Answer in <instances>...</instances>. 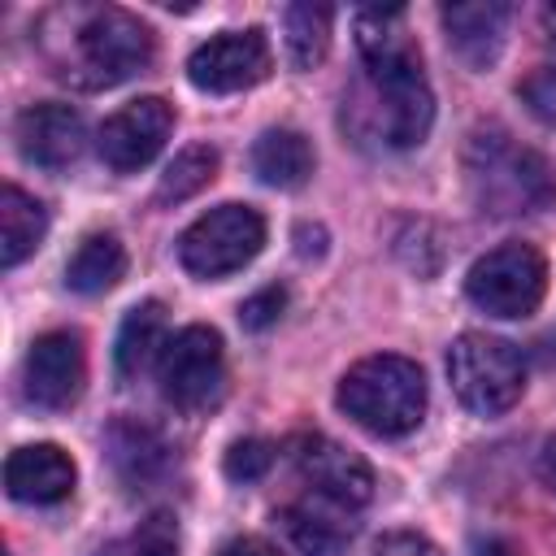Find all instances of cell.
<instances>
[{
  "label": "cell",
  "mask_w": 556,
  "mask_h": 556,
  "mask_svg": "<svg viewBox=\"0 0 556 556\" xmlns=\"http://www.w3.org/2000/svg\"><path fill=\"white\" fill-rule=\"evenodd\" d=\"M404 22V9L356 13V48L365 70L343 96V122L361 139H378L387 148H417L434 126V91L421 70V48Z\"/></svg>",
  "instance_id": "6da1fadb"
},
{
  "label": "cell",
  "mask_w": 556,
  "mask_h": 556,
  "mask_svg": "<svg viewBox=\"0 0 556 556\" xmlns=\"http://www.w3.org/2000/svg\"><path fill=\"white\" fill-rule=\"evenodd\" d=\"M65 56H56V78L100 91V87H117L135 74H143L152 65L156 39L148 30V22H139L135 13L117 9V4H91V9H70L65 13Z\"/></svg>",
  "instance_id": "7a4b0ae2"
},
{
  "label": "cell",
  "mask_w": 556,
  "mask_h": 556,
  "mask_svg": "<svg viewBox=\"0 0 556 556\" xmlns=\"http://www.w3.org/2000/svg\"><path fill=\"white\" fill-rule=\"evenodd\" d=\"M465 182L482 213L517 217L556 200V165L504 130H478L465 148Z\"/></svg>",
  "instance_id": "3957f363"
},
{
  "label": "cell",
  "mask_w": 556,
  "mask_h": 556,
  "mask_svg": "<svg viewBox=\"0 0 556 556\" xmlns=\"http://www.w3.org/2000/svg\"><path fill=\"white\" fill-rule=\"evenodd\" d=\"M334 400L361 430H369L378 439H400L421 426L430 391H426V374L417 361L378 352V356L356 361L339 378Z\"/></svg>",
  "instance_id": "277c9868"
},
{
  "label": "cell",
  "mask_w": 556,
  "mask_h": 556,
  "mask_svg": "<svg viewBox=\"0 0 556 556\" xmlns=\"http://www.w3.org/2000/svg\"><path fill=\"white\" fill-rule=\"evenodd\" d=\"M447 382L469 413L500 417L526 391V361L508 339L465 330L447 348Z\"/></svg>",
  "instance_id": "5b68a950"
},
{
  "label": "cell",
  "mask_w": 556,
  "mask_h": 556,
  "mask_svg": "<svg viewBox=\"0 0 556 556\" xmlns=\"http://www.w3.org/2000/svg\"><path fill=\"white\" fill-rule=\"evenodd\" d=\"M265 248V217L252 204H217L178 235V261L195 278H226Z\"/></svg>",
  "instance_id": "8992f818"
},
{
  "label": "cell",
  "mask_w": 556,
  "mask_h": 556,
  "mask_svg": "<svg viewBox=\"0 0 556 556\" xmlns=\"http://www.w3.org/2000/svg\"><path fill=\"white\" fill-rule=\"evenodd\" d=\"M465 295L491 317H530L547 295V261L530 243H500L469 265Z\"/></svg>",
  "instance_id": "52a82bcc"
},
{
  "label": "cell",
  "mask_w": 556,
  "mask_h": 556,
  "mask_svg": "<svg viewBox=\"0 0 556 556\" xmlns=\"http://www.w3.org/2000/svg\"><path fill=\"white\" fill-rule=\"evenodd\" d=\"M161 395L182 413H204L222 400L226 387V352L222 334L213 326H182L169 334L161 361H156Z\"/></svg>",
  "instance_id": "ba28073f"
},
{
  "label": "cell",
  "mask_w": 556,
  "mask_h": 556,
  "mask_svg": "<svg viewBox=\"0 0 556 556\" xmlns=\"http://www.w3.org/2000/svg\"><path fill=\"white\" fill-rule=\"evenodd\" d=\"M274 70V52L269 39L248 26V30H222L213 39H204L191 56H187V78L195 91L208 96H235L248 91L256 83H265Z\"/></svg>",
  "instance_id": "9c48e42d"
},
{
  "label": "cell",
  "mask_w": 556,
  "mask_h": 556,
  "mask_svg": "<svg viewBox=\"0 0 556 556\" xmlns=\"http://www.w3.org/2000/svg\"><path fill=\"white\" fill-rule=\"evenodd\" d=\"M169 135H174V104H165L161 96H139L100 122L96 152L109 169L135 174L161 156Z\"/></svg>",
  "instance_id": "30bf717a"
},
{
  "label": "cell",
  "mask_w": 556,
  "mask_h": 556,
  "mask_svg": "<svg viewBox=\"0 0 556 556\" xmlns=\"http://www.w3.org/2000/svg\"><path fill=\"white\" fill-rule=\"evenodd\" d=\"M87 382V348L78 330H48L30 343L22 365V391L35 408H70Z\"/></svg>",
  "instance_id": "8fae6325"
},
{
  "label": "cell",
  "mask_w": 556,
  "mask_h": 556,
  "mask_svg": "<svg viewBox=\"0 0 556 556\" xmlns=\"http://www.w3.org/2000/svg\"><path fill=\"white\" fill-rule=\"evenodd\" d=\"M291 465L334 508H361L374 500V469L352 447H343L326 434L291 439Z\"/></svg>",
  "instance_id": "7c38bea8"
},
{
  "label": "cell",
  "mask_w": 556,
  "mask_h": 556,
  "mask_svg": "<svg viewBox=\"0 0 556 556\" xmlns=\"http://www.w3.org/2000/svg\"><path fill=\"white\" fill-rule=\"evenodd\" d=\"M13 139H17L22 161H30L39 169H65V165H74L83 156L87 122H83V113L74 104L43 100V104H30V109L17 113Z\"/></svg>",
  "instance_id": "4fadbf2b"
},
{
  "label": "cell",
  "mask_w": 556,
  "mask_h": 556,
  "mask_svg": "<svg viewBox=\"0 0 556 556\" xmlns=\"http://www.w3.org/2000/svg\"><path fill=\"white\" fill-rule=\"evenodd\" d=\"M78 482V469L65 447L56 443H26L13 447L4 460V491L17 504H61L70 500Z\"/></svg>",
  "instance_id": "5bb4252c"
},
{
  "label": "cell",
  "mask_w": 556,
  "mask_h": 556,
  "mask_svg": "<svg viewBox=\"0 0 556 556\" xmlns=\"http://www.w3.org/2000/svg\"><path fill=\"white\" fill-rule=\"evenodd\" d=\"M439 17H443V30L456 56L473 70H486L504 48L513 9L504 0H469V4H443Z\"/></svg>",
  "instance_id": "9a60e30c"
},
{
  "label": "cell",
  "mask_w": 556,
  "mask_h": 556,
  "mask_svg": "<svg viewBox=\"0 0 556 556\" xmlns=\"http://www.w3.org/2000/svg\"><path fill=\"white\" fill-rule=\"evenodd\" d=\"M165 308L156 300H143L135 304L126 317H122V330H117V348H113V365H117V378L130 382L139 378L152 361H161L165 352Z\"/></svg>",
  "instance_id": "2e32d148"
},
{
  "label": "cell",
  "mask_w": 556,
  "mask_h": 556,
  "mask_svg": "<svg viewBox=\"0 0 556 556\" xmlns=\"http://www.w3.org/2000/svg\"><path fill=\"white\" fill-rule=\"evenodd\" d=\"M252 169H256L261 182H269L278 191H295L313 174V148L300 130H287V126L265 130L252 143Z\"/></svg>",
  "instance_id": "e0dca14e"
},
{
  "label": "cell",
  "mask_w": 556,
  "mask_h": 556,
  "mask_svg": "<svg viewBox=\"0 0 556 556\" xmlns=\"http://www.w3.org/2000/svg\"><path fill=\"white\" fill-rule=\"evenodd\" d=\"M122 274H126V248L109 230L87 235L65 261V287L78 295H104L122 282Z\"/></svg>",
  "instance_id": "ac0fdd59"
},
{
  "label": "cell",
  "mask_w": 556,
  "mask_h": 556,
  "mask_svg": "<svg viewBox=\"0 0 556 556\" xmlns=\"http://www.w3.org/2000/svg\"><path fill=\"white\" fill-rule=\"evenodd\" d=\"M43 235H48V208L9 182L0 191V265L4 269L22 265L43 243Z\"/></svg>",
  "instance_id": "d6986e66"
},
{
  "label": "cell",
  "mask_w": 556,
  "mask_h": 556,
  "mask_svg": "<svg viewBox=\"0 0 556 556\" xmlns=\"http://www.w3.org/2000/svg\"><path fill=\"white\" fill-rule=\"evenodd\" d=\"M330 26H334V9L330 4H291L282 13V30H287V56L295 70H313L326 61L330 52Z\"/></svg>",
  "instance_id": "ffe728a7"
},
{
  "label": "cell",
  "mask_w": 556,
  "mask_h": 556,
  "mask_svg": "<svg viewBox=\"0 0 556 556\" xmlns=\"http://www.w3.org/2000/svg\"><path fill=\"white\" fill-rule=\"evenodd\" d=\"M278 521H282L295 556H339L343 543H348V534H352V526H343L339 517H326V513L304 508V504L282 508Z\"/></svg>",
  "instance_id": "44dd1931"
},
{
  "label": "cell",
  "mask_w": 556,
  "mask_h": 556,
  "mask_svg": "<svg viewBox=\"0 0 556 556\" xmlns=\"http://www.w3.org/2000/svg\"><path fill=\"white\" fill-rule=\"evenodd\" d=\"M213 178H217V148L191 143V148H182V152L169 161V169L161 174V182H156V204H182V200L200 195Z\"/></svg>",
  "instance_id": "7402d4cb"
},
{
  "label": "cell",
  "mask_w": 556,
  "mask_h": 556,
  "mask_svg": "<svg viewBox=\"0 0 556 556\" xmlns=\"http://www.w3.org/2000/svg\"><path fill=\"white\" fill-rule=\"evenodd\" d=\"M109 447H113V460H117L122 478H130V482H143L165 465V443L156 439V430L135 426V421L113 426Z\"/></svg>",
  "instance_id": "603a6c76"
},
{
  "label": "cell",
  "mask_w": 556,
  "mask_h": 556,
  "mask_svg": "<svg viewBox=\"0 0 556 556\" xmlns=\"http://www.w3.org/2000/svg\"><path fill=\"white\" fill-rule=\"evenodd\" d=\"M100 556H178V526L165 513H156V517L139 521L130 534L104 543Z\"/></svg>",
  "instance_id": "cb8c5ba5"
},
{
  "label": "cell",
  "mask_w": 556,
  "mask_h": 556,
  "mask_svg": "<svg viewBox=\"0 0 556 556\" xmlns=\"http://www.w3.org/2000/svg\"><path fill=\"white\" fill-rule=\"evenodd\" d=\"M269 465H274V443H265V439H239L226 452V478H235V482H256Z\"/></svg>",
  "instance_id": "d4e9b609"
},
{
  "label": "cell",
  "mask_w": 556,
  "mask_h": 556,
  "mask_svg": "<svg viewBox=\"0 0 556 556\" xmlns=\"http://www.w3.org/2000/svg\"><path fill=\"white\" fill-rule=\"evenodd\" d=\"M282 308H287V291L282 287H265V291H256V295H248L239 304V321L248 330H265V326H274L282 317Z\"/></svg>",
  "instance_id": "484cf974"
},
{
  "label": "cell",
  "mask_w": 556,
  "mask_h": 556,
  "mask_svg": "<svg viewBox=\"0 0 556 556\" xmlns=\"http://www.w3.org/2000/svg\"><path fill=\"white\" fill-rule=\"evenodd\" d=\"M521 96H526V104H530L539 117L556 122V65H539V70L521 83Z\"/></svg>",
  "instance_id": "4316f807"
},
{
  "label": "cell",
  "mask_w": 556,
  "mask_h": 556,
  "mask_svg": "<svg viewBox=\"0 0 556 556\" xmlns=\"http://www.w3.org/2000/svg\"><path fill=\"white\" fill-rule=\"evenodd\" d=\"M374 556H443V547L430 543V539L417 534V530H387V534L374 543Z\"/></svg>",
  "instance_id": "83f0119b"
},
{
  "label": "cell",
  "mask_w": 556,
  "mask_h": 556,
  "mask_svg": "<svg viewBox=\"0 0 556 556\" xmlns=\"http://www.w3.org/2000/svg\"><path fill=\"white\" fill-rule=\"evenodd\" d=\"M222 556H282L269 539H256V534H243V539H230L222 547Z\"/></svg>",
  "instance_id": "f1b7e54d"
},
{
  "label": "cell",
  "mask_w": 556,
  "mask_h": 556,
  "mask_svg": "<svg viewBox=\"0 0 556 556\" xmlns=\"http://www.w3.org/2000/svg\"><path fill=\"white\" fill-rule=\"evenodd\" d=\"M539 478H543V486L556 495V434L539 447Z\"/></svg>",
  "instance_id": "f546056e"
},
{
  "label": "cell",
  "mask_w": 556,
  "mask_h": 556,
  "mask_svg": "<svg viewBox=\"0 0 556 556\" xmlns=\"http://www.w3.org/2000/svg\"><path fill=\"white\" fill-rule=\"evenodd\" d=\"M473 556H517V552H513V543L500 539V534H478V539H473Z\"/></svg>",
  "instance_id": "4dcf8cb0"
},
{
  "label": "cell",
  "mask_w": 556,
  "mask_h": 556,
  "mask_svg": "<svg viewBox=\"0 0 556 556\" xmlns=\"http://www.w3.org/2000/svg\"><path fill=\"white\" fill-rule=\"evenodd\" d=\"M539 22H543V35H547V39H556V4H543Z\"/></svg>",
  "instance_id": "1f68e13d"
}]
</instances>
